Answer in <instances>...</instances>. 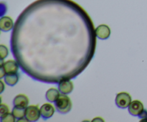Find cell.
Here are the masks:
<instances>
[{"label":"cell","mask_w":147,"mask_h":122,"mask_svg":"<svg viewBox=\"0 0 147 122\" xmlns=\"http://www.w3.org/2000/svg\"><path fill=\"white\" fill-rule=\"evenodd\" d=\"M67 94H62L55 102L56 109L60 113H67L71 110L72 102Z\"/></svg>","instance_id":"6da1fadb"},{"label":"cell","mask_w":147,"mask_h":122,"mask_svg":"<svg viewBox=\"0 0 147 122\" xmlns=\"http://www.w3.org/2000/svg\"><path fill=\"white\" fill-rule=\"evenodd\" d=\"M116 104L120 109L128 108L131 103V97L126 92H121L118 93L116 97Z\"/></svg>","instance_id":"7a4b0ae2"},{"label":"cell","mask_w":147,"mask_h":122,"mask_svg":"<svg viewBox=\"0 0 147 122\" xmlns=\"http://www.w3.org/2000/svg\"><path fill=\"white\" fill-rule=\"evenodd\" d=\"M40 116V109H39L37 106H30L26 108L25 119L27 121H37Z\"/></svg>","instance_id":"3957f363"},{"label":"cell","mask_w":147,"mask_h":122,"mask_svg":"<svg viewBox=\"0 0 147 122\" xmlns=\"http://www.w3.org/2000/svg\"><path fill=\"white\" fill-rule=\"evenodd\" d=\"M1 66L4 69L6 75L17 73L19 70V65L17 62L14 60H8L4 63L3 60H1Z\"/></svg>","instance_id":"277c9868"},{"label":"cell","mask_w":147,"mask_h":122,"mask_svg":"<svg viewBox=\"0 0 147 122\" xmlns=\"http://www.w3.org/2000/svg\"><path fill=\"white\" fill-rule=\"evenodd\" d=\"M128 108H129V112L130 113V114L135 116H139L142 113V112L144 110L143 103L140 100H138L131 101Z\"/></svg>","instance_id":"5b68a950"},{"label":"cell","mask_w":147,"mask_h":122,"mask_svg":"<svg viewBox=\"0 0 147 122\" xmlns=\"http://www.w3.org/2000/svg\"><path fill=\"white\" fill-rule=\"evenodd\" d=\"M96 36L100 40H106L111 35V30L109 26L106 24H100L96 29Z\"/></svg>","instance_id":"8992f818"},{"label":"cell","mask_w":147,"mask_h":122,"mask_svg":"<svg viewBox=\"0 0 147 122\" xmlns=\"http://www.w3.org/2000/svg\"><path fill=\"white\" fill-rule=\"evenodd\" d=\"M58 89L63 94H69L73 90V84L69 79H63L58 83Z\"/></svg>","instance_id":"52a82bcc"},{"label":"cell","mask_w":147,"mask_h":122,"mask_svg":"<svg viewBox=\"0 0 147 122\" xmlns=\"http://www.w3.org/2000/svg\"><path fill=\"white\" fill-rule=\"evenodd\" d=\"M55 113V109L53 105L50 103H45L40 107V113L41 116L44 119H50L53 116Z\"/></svg>","instance_id":"ba28073f"},{"label":"cell","mask_w":147,"mask_h":122,"mask_svg":"<svg viewBox=\"0 0 147 122\" xmlns=\"http://www.w3.org/2000/svg\"><path fill=\"white\" fill-rule=\"evenodd\" d=\"M14 27L12 19L9 17H2L0 19V29L1 31L8 32Z\"/></svg>","instance_id":"9c48e42d"},{"label":"cell","mask_w":147,"mask_h":122,"mask_svg":"<svg viewBox=\"0 0 147 122\" xmlns=\"http://www.w3.org/2000/svg\"><path fill=\"white\" fill-rule=\"evenodd\" d=\"M29 99L25 95L20 94L16 96L13 100V104L14 106H17V107L22 108H27L28 106Z\"/></svg>","instance_id":"30bf717a"},{"label":"cell","mask_w":147,"mask_h":122,"mask_svg":"<svg viewBox=\"0 0 147 122\" xmlns=\"http://www.w3.org/2000/svg\"><path fill=\"white\" fill-rule=\"evenodd\" d=\"M60 96V90H57L56 88H53L47 90L45 94L46 99L50 102H55Z\"/></svg>","instance_id":"8fae6325"},{"label":"cell","mask_w":147,"mask_h":122,"mask_svg":"<svg viewBox=\"0 0 147 122\" xmlns=\"http://www.w3.org/2000/svg\"><path fill=\"white\" fill-rule=\"evenodd\" d=\"M20 79V75L17 73H13V74H7L4 76V80H5L6 84L8 86H13L17 84Z\"/></svg>","instance_id":"7c38bea8"},{"label":"cell","mask_w":147,"mask_h":122,"mask_svg":"<svg viewBox=\"0 0 147 122\" xmlns=\"http://www.w3.org/2000/svg\"><path fill=\"white\" fill-rule=\"evenodd\" d=\"M25 108L14 106L12 109V113L17 120H20V119L25 118Z\"/></svg>","instance_id":"4fadbf2b"},{"label":"cell","mask_w":147,"mask_h":122,"mask_svg":"<svg viewBox=\"0 0 147 122\" xmlns=\"http://www.w3.org/2000/svg\"><path fill=\"white\" fill-rule=\"evenodd\" d=\"M16 121V118L14 117L12 113H8L4 116H1V121L2 122H14Z\"/></svg>","instance_id":"5bb4252c"},{"label":"cell","mask_w":147,"mask_h":122,"mask_svg":"<svg viewBox=\"0 0 147 122\" xmlns=\"http://www.w3.org/2000/svg\"><path fill=\"white\" fill-rule=\"evenodd\" d=\"M8 48L6 46L3 45V44L0 45V57H1V60H3V59L5 58L8 55Z\"/></svg>","instance_id":"9a60e30c"},{"label":"cell","mask_w":147,"mask_h":122,"mask_svg":"<svg viewBox=\"0 0 147 122\" xmlns=\"http://www.w3.org/2000/svg\"><path fill=\"white\" fill-rule=\"evenodd\" d=\"M8 113H9L8 106L5 104H3V103L1 104V106H0V116H4V115L7 114Z\"/></svg>","instance_id":"2e32d148"},{"label":"cell","mask_w":147,"mask_h":122,"mask_svg":"<svg viewBox=\"0 0 147 122\" xmlns=\"http://www.w3.org/2000/svg\"><path fill=\"white\" fill-rule=\"evenodd\" d=\"M147 116V111L146 110H144L142 112V113H141L140 115H139V117L140 118V119H145V118H146Z\"/></svg>","instance_id":"e0dca14e"},{"label":"cell","mask_w":147,"mask_h":122,"mask_svg":"<svg viewBox=\"0 0 147 122\" xmlns=\"http://www.w3.org/2000/svg\"><path fill=\"white\" fill-rule=\"evenodd\" d=\"M0 85L1 86V93H2L3 90H4V84H3V82L1 80H0Z\"/></svg>","instance_id":"ac0fdd59"},{"label":"cell","mask_w":147,"mask_h":122,"mask_svg":"<svg viewBox=\"0 0 147 122\" xmlns=\"http://www.w3.org/2000/svg\"><path fill=\"white\" fill-rule=\"evenodd\" d=\"M141 121L142 122H147V116L146 118H145V119H142V120H141Z\"/></svg>","instance_id":"d6986e66"}]
</instances>
